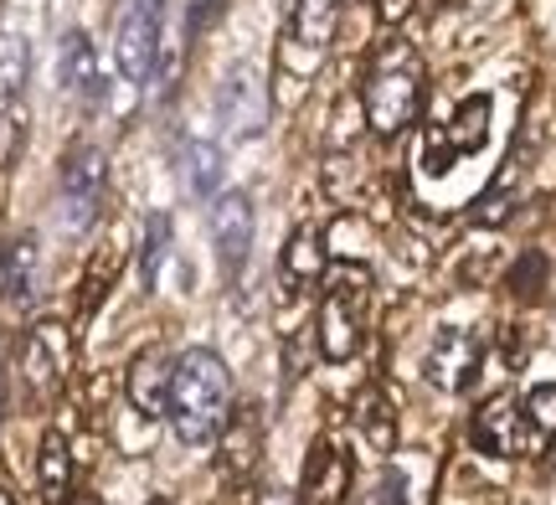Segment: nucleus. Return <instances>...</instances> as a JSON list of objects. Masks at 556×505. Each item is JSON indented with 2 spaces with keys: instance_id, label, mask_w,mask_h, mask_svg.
Instances as JSON below:
<instances>
[{
  "instance_id": "obj_1",
  "label": "nucleus",
  "mask_w": 556,
  "mask_h": 505,
  "mask_svg": "<svg viewBox=\"0 0 556 505\" xmlns=\"http://www.w3.org/2000/svg\"><path fill=\"white\" fill-rule=\"evenodd\" d=\"M232 418V371L217 351L191 345L176 356V382H170V424L180 444H206L217 439L222 424Z\"/></svg>"
},
{
  "instance_id": "obj_2",
  "label": "nucleus",
  "mask_w": 556,
  "mask_h": 505,
  "mask_svg": "<svg viewBox=\"0 0 556 505\" xmlns=\"http://www.w3.org/2000/svg\"><path fill=\"white\" fill-rule=\"evenodd\" d=\"M361 103H366V124L381 140L402 135L417 119V109H422V62H417L407 41H387L377 52L371 73H366V88H361Z\"/></svg>"
},
{
  "instance_id": "obj_3",
  "label": "nucleus",
  "mask_w": 556,
  "mask_h": 505,
  "mask_svg": "<svg viewBox=\"0 0 556 505\" xmlns=\"http://www.w3.org/2000/svg\"><path fill=\"white\" fill-rule=\"evenodd\" d=\"M366 330V274L361 268H330V289L319 300L315 345L325 362H351Z\"/></svg>"
},
{
  "instance_id": "obj_4",
  "label": "nucleus",
  "mask_w": 556,
  "mask_h": 505,
  "mask_svg": "<svg viewBox=\"0 0 556 505\" xmlns=\"http://www.w3.org/2000/svg\"><path fill=\"white\" fill-rule=\"evenodd\" d=\"M21 371H26V387L31 397H58L62 382L73 377V330L62 320H41L26 330L21 341Z\"/></svg>"
},
{
  "instance_id": "obj_5",
  "label": "nucleus",
  "mask_w": 556,
  "mask_h": 505,
  "mask_svg": "<svg viewBox=\"0 0 556 505\" xmlns=\"http://www.w3.org/2000/svg\"><path fill=\"white\" fill-rule=\"evenodd\" d=\"M160 26H165V0H129L114 37V58L129 83H150L160 73Z\"/></svg>"
},
{
  "instance_id": "obj_6",
  "label": "nucleus",
  "mask_w": 556,
  "mask_h": 505,
  "mask_svg": "<svg viewBox=\"0 0 556 505\" xmlns=\"http://www.w3.org/2000/svg\"><path fill=\"white\" fill-rule=\"evenodd\" d=\"M469 433H475V449L490 454V459H516V454H531V449L546 444L531 428V418H526V403H516V397H490L475 413Z\"/></svg>"
},
{
  "instance_id": "obj_7",
  "label": "nucleus",
  "mask_w": 556,
  "mask_h": 505,
  "mask_svg": "<svg viewBox=\"0 0 556 505\" xmlns=\"http://www.w3.org/2000/svg\"><path fill=\"white\" fill-rule=\"evenodd\" d=\"M103 191H109V161L99 144H78L62 161V217L67 227H88L99 217Z\"/></svg>"
},
{
  "instance_id": "obj_8",
  "label": "nucleus",
  "mask_w": 556,
  "mask_h": 505,
  "mask_svg": "<svg viewBox=\"0 0 556 505\" xmlns=\"http://www.w3.org/2000/svg\"><path fill=\"white\" fill-rule=\"evenodd\" d=\"M217 119L238 140H258L268 129V88H263L258 67H232L217 83Z\"/></svg>"
},
{
  "instance_id": "obj_9",
  "label": "nucleus",
  "mask_w": 556,
  "mask_h": 505,
  "mask_svg": "<svg viewBox=\"0 0 556 505\" xmlns=\"http://www.w3.org/2000/svg\"><path fill=\"white\" fill-rule=\"evenodd\" d=\"M206 223H212V243H217L222 268L238 274L248 253H253V202H248V191H222L212 212H206Z\"/></svg>"
},
{
  "instance_id": "obj_10",
  "label": "nucleus",
  "mask_w": 556,
  "mask_h": 505,
  "mask_svg": "<svg viewBox=\"0 0 556 505\" xmlns=\"http://www.w3.org/2000/svg\"><path fill=\"white\" fill-rule=\"evenodd\" d=\"M479 356H484V345H479L469 330H438L433 345H428L422 371H428V382H433L438 392H464V387L475 382Z\"/></svg>"
},
{
  "instance_id": "obj_11",
  "label": "nucleus",
  "mask_w": 556,
  "mask_h": 505,
  "mask_svg": "<svg viewBox=\"0 0 556 505\" xmlns=\"http://www.w3.org/2000/svg\"><path fill=\"white\" fill-rule=\"evenodd\" d=\"M170 382H176V362L165 351H139L135 366H129V403L144 418H170Z\"/></svg>"
},
{
  "instance_id": "obj_12",
  "label": "nucleus",
  "mask_w": 556,
  "mask_h": 505,
  "mask_svg": "<svg viewBox=\"0 0 556 505\" xmlns=\"http://www.w3.org/2000/svg\"><path fill=\"white\" fill-rule=\"evenodd\" d=\"M258 454H263V418L253 403H242L227 424H222V475L227 480H248L253 469H258Z\"/></svg>"
},
{
  "instance_id": "obj_13",
  "label": "nucleus",
  "mask_w": 556,
  "mask_h": 505,
  "mask_svg": "<svg viewBox=\"0 0 556 505\" xmlns=\"http://www.w3.org/2000/svg\"><path fill=\"white\" fill-rule=\"evenodd\" d=\"M345 490H351V459L319 439L309 449V465H304V505H340Z\"/></svg>"
},
{
  "instance_id": "obj_14",
  "label": "nucleus",
  "mask_w": 556,
  "mask_h": 505,
  "mask_svg": "<svg viewBox=\"0 0 556 505\" xmlns=\"http://www.w3.org/2000/svg\"><path fill=\"white\" fill-rule=\"evenodd\" d=\"M278 274L289 283V294H309L325 274H330V258H325V238H319V227H299L289 248H283V258H278Z\"/></svg>"
},
{
  "instance_id": "obj_15",
  "label": "nucleus",
  "mask_w": 556,
  "mask_h": 505,
  "mask_svg": "<svg viewBox=\"0 0 556 505\" xmlns=\"http://www.w3.org/2000/svg\"><path fill=\"white\" fill-rule=\"evenodd\" d=\"M340 21V0H283V31L294 47H309V52H325L330 37H336Z\"/></svg>"
},
{
  "instance_id": "obj_16",
  "label": "nucleus",
  "mask_w": 556,
  "mask_h": 505,
  "mask_svg": "<svg viewBox=\"0 0 556 505\" xmlns=\"http://www.w3.org/2000/svg\"><path fill=\"white\" fill-rule=\"evenodd\" d=\"M58 83L73 93V99H99V52H93V41L83 37V31H67L58 47Z\"/></svg>"
},
{
  "instance_id": "obj_17",
  "label": "nucleus",
  "mask_w": 556,
  "mask_h": 505,
  "mask_svg": "<svg viewBox=\"0 0 556 505\" xmlns=\"http://www.w3.org/2000/svg\"><path fill=\"white\" fill-rule=\"evenodd\" d=\"M356 428L377 454H392V449H397V418H392V403L381 397L377 387H361L356 392Z\"/></svg>"
},
{
  "instance_id": "obj_18",
  "label": "nucleus",
  "mask_w": 556,
  "mask_h": 505,
  "mask_svg": "<svg viewBox=\"0 0 556 505\" xmlns=\"http://www.w3.org/2000/svg\"><path fill=\"white\" fill-rule=\"evenodd\" d=\"M37 485H41L47 501H62L67 485H73V449H67V433H58V428H47V433H41Z\"/></svg>"
},
{
  "instance_id": "obj_19",
  "label": "nucleus",
  "mask_w": 556,
  "mask_h": 505,
  "mask_svg": "<svg viewBox=\"0 0 556 505\" xmlns=\"http://www.w3.org/2000/svg\"><path fill=\"white\" fill-rule=\"evenodd\" d=\"M37 279V238L0 243V300H26Z\"/></svg>"
},
{
  "instance_id": "obj_20",
  "label": "nucleus",
  "mask_w": 556,
  "mask_h": 505,
  "mask_svg": "<svg viewBox=\"0 0 556 505\" xmlns=\"http://www.w3.org/2000/svg\"><path fill=\"white\" fill-rule=\"evenodd\" d=\"M180 181L191 197H212L222 186V150L212 140H186L180 144Z\"/></svg>"
},
{
  "instance_id": "obj_21",
  "label": "nucleus",
  "mask_w": 556,
  "mask_h": 505,
  "mask_svg": "<svg viewBox=\"0 0 556 505\" xmlns=\"http://www.w3.org/2000/svg\"><path fill=\"white\" fill-rule=\"evenodd\" d=\"M484 129H490V99L475 93V99L458 103V114L448 119V155H475L479 144H484Z\"/></svg>"
},
{
  "instance_id": "obj_22",
  "label": "nucleus",
  "mask_w": 556,
  "mask_h": 505,
  "mask_svg": "<svg viewBox=\"0 0 556 505\" xmlns=\"http://www.w3.org/2000/svg\"><path fill=\"white\" fill-rule=\"evenodd\" d=\"M31 73V47L21 31H0V109H11Z\"/></svg>"
},
{
  "instance_id": "obj_23",
  "label": "nucleus",
  "mask_w": 556,
  "mask_h": 505,
  "mask_svg": "<svg viewBox=\"0 0 556 505\" xmlns=\"http://www.w3.org/2000/svg\"><path fill=\"white\" fill-rule=\"evenodd\" d=\"M165 248H170V217L155 212V217L144 223V253H139V263H144V289H155L160 268H165Z\"/></svg>"
},
{
  "instance_id": "obj_24",
  "label": "nucleus",
  "mask_w": 556,
  "mask_h": 505,
  "mask_svg": "<svg viewBox=\"0 0 556 505\" xmlns=\"http://www.w3.org/2000/svg\"><path fill=\"white\" fill-rule=\"evenodd\" d=\"M526 418H531V428H536L541 439H552L556 433V382H541L526 392Z\"/></svg>"
},
{
  "instance_id": "obj_25",
  "label": "nucleus",
  "mask_w": 556,
  "mask_h": 505,
  "mask_svg": "<svg viewBox=\"0 0 556 505\" xmlns=\"http://www.w3.org/2000/svg\"><path fill=\"white\" fill-rule=\"evenodd\" d=\"M546 274H552V263L541 258V253H526L516 263V274H510V289H516L520 300H536L541 289H546Z\"/></svg>"
},
{
  "instance_id": "obj_26",
  "label": "nucleus",
  "mask_w": 556,
  "mask_h": 505,
  "mask_svg": "<svg viewBox=\"0 0 556 505\" xmlns=\"http://www.w3.org/2000/svg\"><path fill=\"white\" fill-rule=\"evenodd\" d=\"M402 16H407V0H381V21L387 26H397Z\"/></svg>"
},
{
  "instance_id": "obj_27",
  "label": "nucleus",
  "mask_w": 556,
  "mask_h": 505,
  "mask_svg": "<svg viewBox=\"0 0 556 505\" xmlns=\"http://www.w3.org/2000/svg\"><path fill=\"white\" fill-rule=\"evenodd\" d=\"M67 505H103V501H99V495H93V490H78V495H73V501H67Z\"/></svg>"
},
{
  "instance_id": "obj_28",
  "label": "nucleus",
  "mask_w": 556,
  "mask_h": 505,
  "mask_svg": "<svg viewBox=\"0 0 556 505\" xmlns=\"http://www.w3.org/2000/svg\"><path fill=\"white\" fill-rule=\"evenodd\" d=\"M263 505H294L289 495H263Z\"/></svg>"
},
{
  "instance_id": "obj_29",
  "label": "nucleus",
  "mask_w": 556,
  "mask_h": 505,
  "mask_svg": "<svg viewBox=\"0 0 556 505\" xmlns=\"http://www.w3.org/2000/svg\"><path fill=\"white\" fill-rule=\"evenodd\" d=\"M0 505H16V501H11V495H5V490H0Z\"/></svg>"
},
{
  "instance_id": "obj_30",
  "label": "nucleus",
  "mask_w": 556,
  "mask_h": 505,
  "mask_svg": "<svg viewBox=\"0 0 556 505\" xmlns=\"http://www.w3.org/2000/svg\"><path fill=\"white\" fill-rule=\"evenodd\" d=\"M150 505H165V501H160V495H155V501H150Z\"/></svg>"
}]
</instances>
